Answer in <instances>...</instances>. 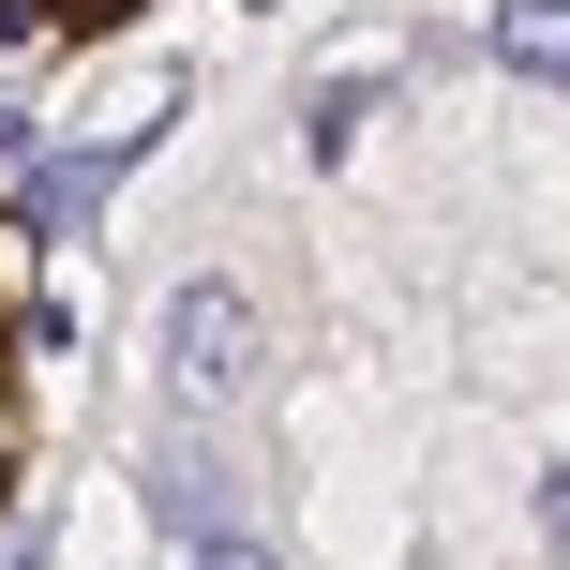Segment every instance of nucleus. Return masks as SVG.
I'll return each instance as SVG.
<instances>
[{"instance_id": "1", "label": "nucleus", "mask_w": 570, "mask_h": 570, "mask_svg": "<svg viewBox=\"0 0 570 570\" xmlns=\"http://www.w3.org/2000/svg\"><path fill=\"white\" fill-rule=\"evenodd\" d=\"M256 375H271V345H256V301L196 271V285L166 301V405H180V421H210V405H240Z\"/></svg>"}, {"instance_id": "2", "label": "nucleus", "mask_w": 570, "mask_h": 570, "mask_svg": "<svg viewBox=\"0 0 570 570\" xmlns=\"http://www.w3.org/2000/svg\"><path fill=\"white\" fill-rule=\"evenodd\" d=\"M150 511H166L180 541H210V525H240V481L196 451V435H180V451H150Z\"/></svg>"}, {"instance_id": "3", "label": "nucleus", "mask_w": 570, "mask_h": 570, "mask_svg": "<svg viewBox=\"0 0 570 570\" xmlns=\"http://www.w3.org/2000/svg\"><path fill=\"white\" fill-rule=\"evenodd\" d=\"M495 60L525 90H570V0H495Z\"/></svg>"}, {"instance_id": "4", "label": "nucleus", "mask_w": 570, "mask_h": 570, "mask_svg": "<svg viewBox=\"0 0 570 570\" xmlns=\"http://www.w3.org/2000/svg\"><path fill=\"white\" fill-rule=\"evenodd\" d=\"M106 180H120V150H46V166H30V226H90Z\"/></svg>"}, {"instance_id": "5", "label": "nucleus", "mask_w": 570, "mask_h": 570, "mask_svg": "<svg viewBox=\"0 0 570 570\" xmlns=\"http://www.w3.org/2000/svg\"><path fill=\"white\" fill-rule=\"evenodd\" d=\"M361 120H375V90L331 76V90H315V120H301V150H315V166H345V150H361Z\"/></svg>"}, {"instance_id": "6", "label": "nucleus", "mask_w": 570, "mask_h": 570, "mask_svg": "<svg viewBox=\"0 0 570 570\" xmlns=\"http://www.w3.org/2000/svg\"><path fill=\"white\" fill-rule=\"evenodd\" d=\"M196 570H285V556L256 541V525H210V541H196Z\"/></svg>"}, {"instance_id": "7", "label": "nucleus", "mask_w": 570, "mask_h": 570, "mask_svg": "<svg viewBox=\"0 0 570 570\" xmlns=\"http://www.w3.org/2000/svg\"><path fill=\"white\" fill-rule=\"evenodd\" d=\"M541 541L570 556V465H556V481H541Z\"/></svg>"}, {"instance_id": "8", "label": "nucleus", "mask_w": 570, "mask_h": 570, "mask_svg": "<svg viewBox=\"0 0 570 570\" xmlns=\"http://www.w3.org/2000/svg\"><path fill=\"white\" fill-rule=\"evenodd\" d=\"M0 166H30V120H16V90H0Z\"/></svg>"}, {"instance_id": "9", "label": "nucleus", "mask_w": 570, "mask_h": 570, "mask_svg": "<svg viewBox=\"0 0 570 570\" xmlns=\"http://www.w3.org/2000/svg\"><path fill=\"white\" fill-rule=\"evenodd\" d=\"M0 481H16V451H0Z\"/></svg>"}]
</instances>
